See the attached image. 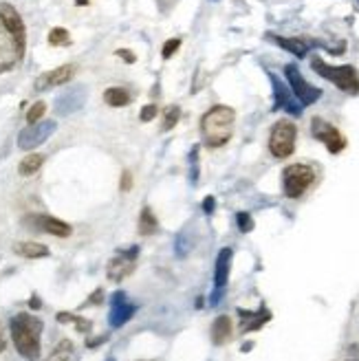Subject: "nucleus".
Listing matches in <instances>:
<instances>
[{"label":"nucleus","mask_w":359,"mask_h":361,"mask_svg":"<svg viewBox=\"0 0 359 361\" xmlns=\"http://www.w3.org/2000/svg\"><path fill=\"white\" fill-rule=\"evenodd\" d=\"M232 320L229 315H218V318L214 320V324H212V342H214V346H223L227 344L232 340Z\"/></svg>","instance_id":"20"},{"label":"nucleus","mask_w":359,"mask_h":361,"mask_svg":"<svg viewBox=\"0 0 359 361\" xmlns=\"http://www.w3.org/2000/svg\"><path fill=\"white\" fill-rule=\"evenodd\" d=\"M137 258H139V247H128V249H121L117 251V256L113 260L108 262L106 267V276L110 282H121L126 280L132 271H134V265H137Z\"/></svg>","instance_id":"9"},{"label":"nucleus","mask_w":359,"mask_h":361,"mask_svg":"<svg viewBox=\"0 0 359 361\" xmlns=\"http://www.w3.org/2000/svg\"><path fill=\"white\" fill-rule=\"evenodd\" d=\"M187 161H189V180H192V185H196V180H198V145H194V148L189 150Z\"/></svg>","instance_id":"30"},{"label":"nucleus","mask_w":359,"mask_h":361,"mask_svg":"<svg viewBox=\"0 0 359 361\" xmlns=\"http://www.w3.org/2000/svg\"><path fill=\"white\" fill-rule=\"evenodd\" d=\"M27 225H31V227L38 229V231L58 236V238H69V236L73 234V227L69 223H64L55 216H47V214H33V216L27 218Z\"/></svg>","instance_id":"13"},{"label":"nucleus","mask_w":359,"mask_h":361,"mask_svg":"<svg viewBox=\"0 0 359 361\" xmlns=\"http://www.w3.org/2000/svg\"><path fill=\"white\" fill-rule=\"evenodd\" d=\"M40 307H42L40 300H38V298H33V300H31V309H40Z\"/></svg>","instance_id":"41"},{"label":"nucleus","mask_w":359,"mask_h":361,"mask_svg":"<svg viewBox=\"0 0 359 361\" xmlns=\"http://www.w3.org/2000/svg\"><path fill=\"white\" fill-rule=\"evenodd\" d=\"M42 163H44V154H40V152H33V154L25 156V159L20 161V165H18V172H20L22 176H31V174H36V172L40 170Z\"/></svg>","instance_id":"25"},{"label":"nucleus","mask_w":359,"mask_h":361,"mask_svg":"<svg viewBox=\"0 0 359 361\" xmlns=\"http://www.w3.org/2000/svg\"><path fill=\"white\" fill-rule=\"evenodd\" d=\"M316 170L307 163H294V165H287L283 170V189H285V196L291 200H298L307 194V192L313 187L316 183Z\"/></svg>","instance_id":"4"},{"label":"nucleus","mask_w":359,"mask_h":361,"mask_svg":"<svg viewBox=\"0 0 359 361\" xmlns=\"http://www.w3.org/2000/svg\"><path fill=\"white\" fill-rule=\"evenodd\" d=\"M75 73H77L75 64H62V66H58V69L42 73L36 80V84H33V88H36L38 93H44V90H51V88H58V86H62L66 82H71Z\"/></svg>","instance_id":"14"},{"label":"nucleus","mask_w":359,"mask_h":361,"mask_svg":"<svg viewBox=\"0 0 359 361\" xmlns=\"http://www.w3.org/2000/svg\"><path fill=\"white\" fill-rule=\"evenodd\" d=\"M11 340H14L16 351L27 357L29 361H36L40 357V337H42V322L29 313H18L9 324Z\"/></svg>","instance_id":"2"},{"label":"nucleus","mask_w":359,"mask_h":361,"mask_svg":"<svg viewBox=\"0 0 359 361\" xmlns=\"http://www.w3.org/2000/svg\"><path fill=\"white\" fill-rule=\"evenodd\" d=\"M234 121H236V110L232 106H212L203 117H201V134L207 148H223L229 143L234 134Z\"/></svg>","instance_id":"1"},{"label":"nucleus","mask_w":359,"mask_h":361,"mask_svg":"<svg viewBox=\"0 0 359 361\" xmlns=\"http://www.w3.org/2000/svg\"><path fill=\"white\" fill-rule=\"evenodd\" d=\"M5 346H7V340H5V333H3V326H0V353L5 351Z\"/></svg>","instance_id":"39"},{"label":"nucleus","mask_w":359,"mask_h":361,"mask_svg":"<svg viewBox=\"0 0 359 361\" xmlns=\"http://www.w3.org/2000/svg\"><path fill=\"white\" fill-rule=\"evenodd\" d=\"M296 141H298V126L291 119H280L271 126V132H269V152L276 159H289L296 152Z\"/></svg>","instance_id":"5"},{"label":"nucleus","mask_w":359,"mask_h":361,"mask_svg":"<svg viewBox=\"0 0 359 361\" xmlns=\"http://www.w3.org/2000/svg\"><path fill=\"white\" fill-rule=\"evenodd\" d=\"M14 251L22 258H31V260H36V258H47L49 256V247L47 245H40V243H31V240H25V243H16L14 245Z\"/></svg>","instance_id":"22"},{"label":"nucleus","mask_w":359,"mask_h":361,"mask_svg":"<svg viewBox=\"0 0 359 361\" xmlns=\"http://www.w3.org/2000/svg\"><path fill=\"white\" fill-rule=\"evenodd\" d=\"M137 229H139L141 236H152V234H156V229H159V223H156V216L152 214L150 207H143V209H141Z\"/></svg>","instance_id":"23"},{"label":"nucleus","mask_w":359,"mask_h":361,"mask_svg":"<svg viewBox=\"0 0 359 361\" xmlns=\"http://www.w3.org/2000/svg\"><path fill=\"white\" fill-rule=\"evenodd\" d=\"M108 340V335H102V337H95V340H88L86 342V346L88 348H95V346H99V344H104Z\"/></svg>","instance_id":"38"},{"label":"nucleus","mask_w":359,"mask_h":361,"mask_svg":"<svg viewBox=\"0 0 359 361\" xmlns=\"http://www.w3.org/2000/svg\"><path fill=\"white\" fill-rule=\"evenodd\" d=\"M58 322H62V324H75V329L80 331V333H88V331H91V326H93L88 320L77 318V315H73V313H58Z\"/></svg>","instance_id":"26"},{"label":"nucleus","mask_w":359,"mask_h":361,"mask_svg":"<svg viewBox=\"0 0 359 361\" xmlns=\"http://www.w3.org/2000/svg\"><path fill=\"white\" fill-rule=\"evenodd\" d=\"M214 207H216L214 196H207V198L203 200V212H205V214H212V212H214Z\"/></svg>","instance_id":"37"},{"label":"nucleus","mask_w":359,"mask_h":361,"mask_svg":"<svg viewBox=\"0 0 359 361\" xmlns=\"http://www.w3.org/2000/svg\"><path fill=\"white\" fill-rule=\"evenodd\" d=\"M156 117V106L154 104H148V106H143L141 108V112H139V119L143 121V123H148V121H152Z\"/></svg>","instance_id":"34"},{"label":"nucleus","mask_w":359,"mask_h":361,"mask_svg":"<svg viewBox=\"0 0 359 361\" xmlns=\"http://www.w3.org/2000/svg\"><path fill=\"white\" fill-rule=\"evenodd\" d=\"M44 112H47V104L44 101H36L31 108H29V112H27V123L31 126V123H38L42 117H44Z\"/></svg>","instance_id":"29"},{"label":"nucleus","mask_w":359,"mask_h":361,"mask_svg":"<svg viewBox=\"0 0 359 361\" xmlns=\"http://www.w3.org/2000/svg\"><path fill=\"white\" fill-rule=\"evenodd\" d=\"M351 355H353V361H359V346L351 348Z\"/></svg>","instance_id":"40"},{"label":"nucleus","mask_w":359,"mask_h":361,"mask_svg":"<svg viewBox=\"0 0 359 361\" xmlns=\"http://www.w3.org/2000/svg\"><path fill=\"white\" fill-rule=\"evenodd\" d=\"M0 25L7 29V33L18 42L20 49H25L27 44V27L22 22V16L18 14V9L9 3H0Z\"/></svg>","instance_id":"11"},{"label":"nucleus","mask_w":359,"mask_h":361,"mask_svg":"<svg viewBox=\"0 0 359 361\" xmlns=\"http://www.w3.org/2000/svg\"><path fill=\"white\" fill-rule=\"evenodd\" d=\"M232 256L234 251L229 247L220 249L218 258H216V271H214V296H212V307L218 304L223 291L227 287V280H229V269H232Z\"/></svg>","instance_id":"16"},{"label":"nucleus","mask_w":359,"mask_h":361,"mask_svg":"<svg viewBox=\"0 0 359 361\" xmlns=\"http://www.w3.org/2000/svg\"><path fill=\"white\" fill-rule=\"evenodd\" d=\"M58 130V123L53 119H47V121H38V123H31L25 130L18 134V148L20 150H33L42 145L47 141L51 134Z\"/></svg>","instance_id":"8"},{"label":"nucleus","mask_w":359,"mask_h":361,"mask_svg":"<svg viewBox=\"0 0 359 361\" xmlns=\"http://www.w3.org/2000/svg\"><path fill=\"white\" fill-rule=\"evenodd\" d=\"M236 223H238V229L243 234H249L254 229V218H252V214H247V212L236 214Z\"/></svg>","instance_id":"31"},{"label":"nucleus","mask_w":359,"mask_h":361,"mask_svg":"<svg viewBox=\"0 0 359 361\" xmlns=\"http://www.w3.org/2000/svg\"><path fill=\"white\" fill-rule=\"evenodd\" d=\"M238 315H240V331L243 333H252V331H258L263 329V326L271 320V313L267 309H260V311H245V309H238Z\"/></svg>","instance_id":"19"},{"label":"nucleus","mask_w":359,"mask_h":361,"mask_svg":"<svg viewBox=\"0 0 359 361\" xmlns=\"http://www.w3.org/2000/svg\"><path fill=\"white\" fill-rule=\"evenodd\" d=\"M73 342L71 340H60L58 344L53 346V351L49 353V357L44 359V361H71V357H73Z\"/></svg>","instance_id":"24"},{"label":"nucleus","mask_w":359,"mask_h":361,"mask_svg":"<svg viewBox=\"0 0 359 361\" xmlns=\"http://www.w3.org/2000/svg\"><path fill=\"white\" fill-rule=\"evenodd\" d=\"M178 47H181V38H172V40H167V42L163 44V49H161V58L170 60L172 55L178 51Z\"/></svg>","instance_id":"32"},{"label":"nucleus","mask_w":359,"mask_h":361,"mask_svg":"<svg viewBox=\"0 0 359 361\" xmlns=\"http://www.w3.org/2000/svg\"><path fill=\"white\" fill-rule=\"evenodd\" d=\"M178 119H181V108H178L176 104L167 106V108L163 110V130H172V128H176Z\"/></svg>","instance_id":"28"},{"label":"nucleus","mask_w":359,"mask_h":361,"mask_svg":"<svg viewBox=\"0 0 359 361\" xmlns=\"http://www.w3.org/2000/svg\"><path fill=\"white\" fill-rule=\"evenodd\" d=\"M88 3H91V0H75V5H77V7H86Z\"/></svg>","instance_id":"42"},{"label":"nucleus","mask_w":359,"mask_h":361,"mask_svg":"<svg viewBox=\"0 0 359 361\" xmlns=\"http://www.w3.org/2000/svg\"><path fill=\"white\" fill-rule=\"evenodd\" d=\"M49 44L51 47H69L71 44V33L64 27H55L49 31Z\"/></svg>","instance_id":"27"},{"label":"nucleus","mask_w":359,"mask_h":361,"mask_svg":"<svg viewBox=\"0 0 359 361\" xmlns=\"http://www.w3.org/2000/svg\"><path fill=\"white\" fill-rule=\"evenodd\" d=\"M269 80H271V86H274V110H287L289 115L294 117H300L302 115V106L300 101L296 99V95L291 93V88L287 82H283L276 73H269Z\"/></svg>","instance_id":"10"},{"label":"nucleus","mask_w":359,"mask_h":361,"mask_svg":"<svg viewBox=\"0 0 359 361\" xmlns=\"http://www.w3.org/2000/svg\"><path fill=\"white\" fill-rule=\"evenodd\" d=\"M311 134H313V139H318L331 154H340L346 150V145H349V141H346V137L340 132V128L322 117L311 119Z\"/></svg>","instance_id":"6"},{"label":"nucleus","mask_w":359,"mask_h":361,"mask_svg":"<svg viewBox=\"0 0 359 361\" xmlns=\"http://www.w3.org/2000/svg\"><path fill=\"white\" fill-rule=\"evenodd\" d=\"M104 101L108 106H113V108H123V106H128L130 101H132V93L128 88H121V86H110L104 90Z\"/></svg>","instance_id":"21"},{"label":"nucleus","mask_w":359,"mask_h":361,"mask_svg":"<svg viewBox=\"0 0 359 361\" xmlns=\"http://www.w3.org/2000/svg\"><path fill=\"white\" fill-rule=\"evenodd\" d=\"M267 38L271 42H276L278 47H283L285 51L294 53L296 58H305V55L309 53V49L318 44V42H309L307 38H283V36H274V33H267Z\"/></svg>","instance_id":"17"},{"label":"nucleus","mask_w":359,"mask_h":361,"mask_svg":"<svg viewBox=\"0 0 359 361\" xmlns=\"http://www.w3.org/2000/svg\"><path fill=\"white\" fill-rule=\"evenodd\" d=\"M130 187H132V174L126 170V172L121 174V189L123 192H130Z\"/></svg>","instance_id":"36"},{"label":"nucleus","mask_w":359,"mask_h":361,"mask_svg":"<svg viewBox=\"0 0 359 361\" xmlns=\"http://www.w3.org/2000/svg\"><path fill=\"white\" fill-rule=\"evenodd\" d=\"M115 55H117V58H121L126 64H134V62H137V55H134L130 49H117Z\"/></svg>","instance_id":"35"},{"label":"nucleus","mask_w":359,"mask_h":361,"mask_svg":"<svg viewBox=\"0 0 359 361\" xmlns=\"http://www.w3.org/2000/svg\"><path fill=\"white\" fill-rule=\"evenodd\" d=\"M84 99H86L84 88H73V90H69V93H64L55 99V110H58L60 115H71L73 110L82 108Z\"/></svg>","instance_id":"18"},{"label":"nucleus","mask_w":359,"mask_h":361,"mask_svg":"<svg viewBox=\"0 0 359 361\" xmlns=\"http://www.w3.org/2000/svg\"><path fill=\"white\" fill-rule=\"evenodd\" d=\"M285 75H287V84L291 88V93L296 95V99L302 106H311L322 97V90L318 86H313L311 82L305 80V75L300 73L296 64H287L285 66Z\"/></svg>","instance_id":"7"},{"label":"nucleus","mask_w":359,"mask_h":361,"mask_svg":"<svg viewBox=\"0 0 359 361\" xmlns=\"http://www.w3.org/2000/svg\"><path fill=\"white\" fill-rule=\"evenodd\" d=\"M25 49L18 47V42L7 33V29L0 25V75L11 71L22 60Z\"/></svg>","instance_id":"12"},{"label":"nucleus","mask_w":359,"mask_h":361,"mask_svg":"<svg viewBox=\"0 0 359 361\" xmlns=\"http://www.w3.org/2000/svg\"><path fill=\"white\" fill-rule=\"evenodd\" d=\"M104 302V289H95L91 296L86 298L84 307H95V304H102Z\"/></svg>","instance_id":"33"},{"label":"nucleus","mask_w":359,"mask_h":361,"mask_svg":"<svg viewBox=\"0 0 359 361\" xmlns=\"http://www.w3.org/2000/svg\"><path fill=\"white\" fill-rule=\"evenodd\" d=\"M106 361H115V359H113V357H108V359H106Z\"/></svg>","instance_id":"43"},{"label":"nucleus","mask_w":359,"mask_h":361,"mask_svg":"<svg viewBox=\"0 0 359 361\" xmlns=\"http://www.w3.org/2000/svg\"><path fill=\"white\" fill-rule=\"evenodd\" d=\"M137 311L132 302H128L126 293L123 291H117L113 298H110V315H108V322L113 329H121L123 324L130 322V318Z\"/></svg>","instance_id":"15"},{"label":"nucleus","mask_w":359,"mask_h":361,"mask_svg":"<svg viewBox=\"0 0 359 361\" xmlns=\"http://www.w3.org/2000/svg\"><path fill=\"white\" fill-rule=\"evenodd\" d=\"M311 69L316 71L320 77H324V80H329L331 84H335L340 90H344V93H349V95L359 93V73H357L355 66H351V64L333 66L322 58H313Z\"/></svg>","instance_id":"3"}]
</instances>
